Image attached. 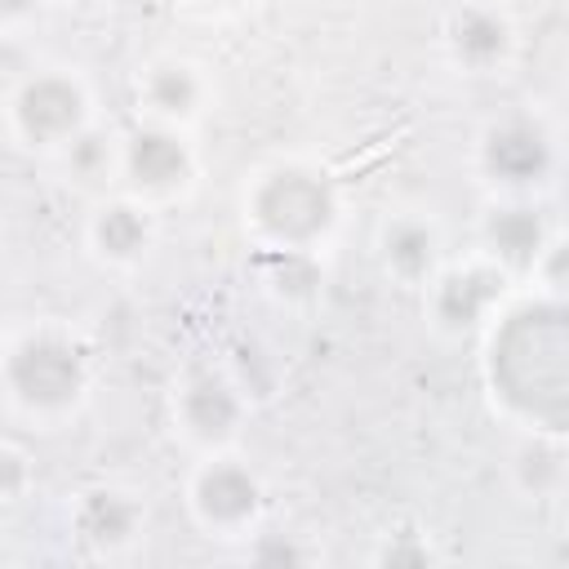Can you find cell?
Masks as SVG:
<instances>
[{
    "label": "cell",
    "instance_id": "cell-1",
    "mask_svg": "<svg viewBox=\"0 0 569 569\" xmlns=\"http://www.w3.org/2000/svg\"><path fill=\"white\" fill-rule=\"evenodd\" d=\"M485 378L493 400L529 431H569V302L525 298L493 316Z\"/></svg>",
    "mask_w": 569,
    "mask_h": 569
},
{
    "label": "cell",
    "instance_id": "cell-2",
    "mask_svg": "<svg viewBox=\"0 0 569 569\" xmlns=\"http://www.w3.org/2000/svg\"><path fill=\"white\" fill-rule=\"evenodd\" d=\"M244 222L267 249H320L338 227V191L329 173L284 160L244 187Z\"/></svg>",
    "mask_w": 569,
    "mask_h": 569
},
{
    "label": "cell",
    "instance_id": "cell-3",
    "mask_svg": "<svg viewBox=\"0 0 569 569\" xmlns=\"http://www.w3.org/2000/svg\"><path fill=\"white\" fill-rule=\"evenodd\" d=\"M93 365L71 329L40 325L9 342L4 351V396L18 413L53 422L84 405Z\"/></svg>",
    "mask_w": 569,
    "mask_h": 569
},
{
    "label": "cell",
    "instance_id": "cell-4",
    "mask_svg": "<svg viewBox=\"0 0 569 569\" xmlns=\"http://www.w3.org/2000/svg\"><path fill=\"white\" fill-rule=\"evenodd\" d=\"M89 124H93V102L76 71L44 67L9 89V133L27 151L58 156Z\"/></svg>",
    "mask_w": 569,
    "mask_h": 569
},
{
    "label": "cell",
    "instance_id": "cell-5",
    "mask_svg": "<svg viewBox=\"0 0 569 569\" xmlns=\"http://www.w3.org/2000/svg\"><path fill=\"white\" fill-rule=\"evenodd\" d=\"M476 164L485 182L502 196L538 191L556 169V138L538 116H502L480 133Z\"/></svg>",
    "mask_w": 569,
    "mask_h": 569
},
{
    "label": "cell",
    "instance_id": "cell-6",
    "mask_svg": "<svg viewBox=\"0 0 569 569\" xmlns=\"http://www.w3.org/2000/svg\"><path fill=\"white\" fill-rule=\"evenodd\" d=\"M244 418H249L244 387L218 365H200L173 387V422H178V431L191 445L209 449V453L227 449L240 436Z\"/></svg>",
    "mask_w": 569,
    "mask_h": 569
},
{
    "label": "cell",
    "instance_id": "cell-7",
    "mask_svg": "<svg viewBox=\"0 0 569 569\" xmlns=\"http://www.w3.org/2000/svg\"><path fill=\"white\" fill-rule=\"evenodd\" d=\"M187 502H191V516L209 533L236 538V533H249L258 511H262V480L249 462L213 449L196 467V476L187 485Z\"/></svg>",
    "mask_w": 569,
    "mask_h": 569
},
{
    "label": "cell",
    "instance_id": "cell-8",
    "mask_svg": "<svg viewBox=\"0 0 569 569\" xmlns=\"http://www.w3.org/2000/svg\"><path fill=\"white\" fill-rule=\"evenodd\" d=\"M120 178H124V191L147 200V204L151 200H173L196 178V151H191V142L182 138L178 124L147 120L124 138Z\"/></svg>",
    "mask_w": 569,
    "mask_h": 569
},
{
    "label": "cell",
    "instance_id": "cell-9",
    "mask_svg": "<svg viewBox=\"0 0 569 569\" xmlns=\"http://www.w3.org/2000/svg\"><path fill=\"white\" fill-rule=\"evenodd\" d=\"M507 284H511V276L489 258L462 262V267H440L427 284V316L440 333L462 338V333L480 329L485 320H493V311L507 298Z\"/></svg>",
    "mask_w": 569,
    "mask_h": 569
},
{
    "label": "cell",
    "instance_id": "cell-10",
    "mask_svg": "<svg viewBox=\"0 0 569 569\" xmlns=\"http://www.w3.org/2000/svg\"><path fill=\"white\" fill-rule=\"evenodd\" d=\"M551 231H547V218L533 200L525 196H507V200H493L480 218V249L489 262H498L507 276H533L542 249H547Z\"/></svg>",
    "mask_w": 569,
    "mask_h": 569
},
{
    "label": "cell",
    "instance_id": "cell-11",
    "mask_svg": "<svg viewBox=\"0 0 569 569\" xmlns=\"http://www.w3.org/2000/svg\"><path fill=\"white\" fill-rule=\"evenodd\" d=\"M445 49H449L453 67H462L467 76H489V71L511 62L516 27L498 4L471 0L445 18Z\"/></svg>",
    "mask_w": 569,
    "mask_h": 569
},
{
    "label": "cell",
    "instance_id": "cell-12",
    "mask_svg": "<svg viewBox=\"0 0 569 569\" xmlns=\"http://www.w3.org/2000/svg\"><path fill=\"white\" fill-rule=\"evenodd\" d=\"M138 107L160 124H191L209 107V76L191 58H156L138 76Z\"/></svg>",
    "mask_w": 569,
    "mask_h": 569
},
{
    "label": "cell",
    "instance_id": "cell-13",
    "mask_svg": "<svg viewBox=\"0 0 569 569\" xmlns=\"http://www.w3.org/2000/svg\"><path fill=\"white\" fill-rule=\"evenodd\" d=\"M156 244V213L138 196H111L89 213V249L107 267H133Z\"/></svg>",
    "mask_w": 569,
    "mask_h": 569
},
{
    "label": "cell",
    "instance_id": "cell-14",
    "mask_svg": "<svg viewBox=\"0 0 569 569\" xmlns=\"http://www.w3.org/2000/svg\"><path fill=\"white\" fill-rule=\"evenodd\" d=\"M138 529H142V502L124 489L98 485V489H84L71 507V533L98 556L124 551L138 538Z\"/></svg>",
    "mask_w": 569,
    "mask_h": 569
},
{
    "label": "cell",
    "instance_id": "cell-15",
    "mask_svg": "<svg viewBox=\"0 0 569 569\" xmlns=\"http://www.w3.org/2000/svg\"><path fill=\"white\" fill-rule=\"evenodd\" d=\"M440 231L431 218L422 213H396L382 222L378 231V258L387 267V276H396L400 284H431V276L440 271Z\"/></svg>",
    "mask_w": 569,
    "mask_h": 569
},
{
    "label": "cell",
    "instance_id": "cell-16",
    "mask_svg": "<svg viewBox=\"0 0 569 569\" xmlns=\"http://www.w3.org/2000/svg\"><path fill=\"white\" fill-rule=\"evenodd\" d=\"M258 271H262V284L276 293V298H289V302H302L320 289V262H316V249H267L258 244Z\"/></svg>",
    "mask_w": 569,
    "mask_h": 569
},
{
    "label": "cell",
    "instance_id": "cell-17",
    "mask_svg": "<svg viewBox=\"0 0 569 569\" xmlns=\"http://www.w3.org/2000/svg\"><path fill=\"white\" fill-rule=\"evenodd\" d=\"M120 156H124V138L116 142L107 129H98V124H89L84 133H76L62 151H58V160H62V169L76 178V182H107V178H116L120 173Z\"/></svg>",
    "mask_w": 569,
    "mask_h": 569
},
{
    "label": "cell",
    "instance_id": "cell-18",
    "mask_svg": "<svg viewBox=\"0 0 569 569\" xmlns=\"http://www.w3.org/2000/svg\"><path fill=\"white\" fill-rule=\"evenodd\" d=\"M516 480L525 493H547L560 485L565 476V453H560V436L551 431H529V440L516 449Z\"/></svg>",
    "mask_w": 569,
    "mask_h": 569
},
{
    "label": "cell",
    "instance_id": "cell-19",
    "mask_svg": "<svg viewBox=\"0 0 569 569\" xmlns=\"http://www.w3.org/2000/svg\"><path fill=\"white\" fill-rule=\"evenodd\" d=\"M533 276H538V284H542V293L569 302V236H551V240H547V249H542Z\"/></svg>",
    "mask_w": 569,
    "mask_h": 569
},
{
    "label": "cell",
    "instance_id": "cell-20",
    "mask_svg": "<svg viewBox=\"0 0 569 569\" xmlns=\"http://www.w3.org/2000/svg\"><path fill=\"white\" fill-rule=\"evenodd\" d=\"M249 560H258V565H298V560H307V551L298 547V542H280L276 533H262L253 547H249Z\"/></svg>",
    "mask_w": 569,
    "mask_h": 569
},
{
    "label": "cell",
    "instance_id": "cell-21",
    "mask_svg": "<svg viewBox=\"0 0 569 569\" xmlns=\"http://www.w3.org/2000/svg\"><path fill=\"white\" fill-rule=\"evenodd\" d=\"M4 502H18L27 489V453L18 445H4Z\"/></svg>",
    "mask_w": 569,
    "mask_h": 569
},
{
    "label": "cell",
    "instance_id": "cell-22",
    "mask_svg": "<svg viewBox=\"0 0 569 569\" xmlns=\"http://www.w3.org/2000/svg\"><path fill=\"white\" fill-rule=\"evenodd\" d=\"M36 9H40V0H0L4 27H22L27 18H36Z\"/></svg>",
    "mask_w": 569,
    "mask_h": 569
},
{
    "label": "cell",
    "instance_id": "cell-23",
    "mask_svg": "<svg viewBox=\"0 0 569 569\" xmlns=\"http://www.w3.org/2000/svg\"><path fill=\"white\" fill-rule=\"evenodd\" d=\"M382 560H391V565H405V560H409V565H422V560H431V551H427L422 542H418V547H405V542H400V547H387Z\"/></svg>",
    "mask_w": 569,
    "mask_h": 569
},
{
    "label": "cell",
    "instance_id": "cell-24",
    "mask_svg": "<svg viewBox=\"0 0 569 569\" xmlns=\"http://www.w3.org/2000/svg\"><path fill=\"white\" fill-rule=\"evenodd\" d=\"M191 4H240V0H191Z\"/></svg>",
    "mask_w": 569,
    "mask_h": 569
}]
</instances>
